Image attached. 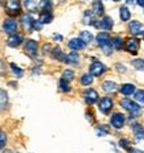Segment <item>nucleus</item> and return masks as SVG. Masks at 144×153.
Returning <instances> with one entry per match:
<instances>
[{
  "label": "nucleus",
  "mask_w": 144,
  "mask_h": 153,
  "mask_svg": "<svg viewBox=\"0 0 144 153\" xmlns=\"http://www.w3.org/2000/svg\"><path fill=\"white\" fill-rule=\"evenodd\" d=\"M11 70L13 71V74H15L16 76H19V78H20V76H23V74H24L23 70L19 68V66H16L15 63H11Z\"/></svg>",
  "instance_id": "nucleus-30"
},
{
  "label": "nucleus",
  "mask_w": 144,
  "mask_h": 153,
  "mask_svg": "<svg viewBox=\"0 0 144 153\" xmlns=\"http://www.w3.org/2000/svg\"><path fill=\"white\" fill-rule=\"evenodd\" d=\"M25 52L29 54L31 57H36L37 56V42L33 40H28L25 42Z\"/></svg>",
  "instance_id": "nucleus-9"
},
{
  "label": "nucleus",
  "mask_w": 144,
  "mask_h": 153,
  "mask_svg": "<svg viewBox=\"0 0 144 153\" xmlns=\"http://www.w3.org/2000/svg\"><path fill=\"white\" fill-rule=\"evenodd\" d=\"M33 23H34V20L31 17V15H25L21 17V25H23L24 29L27 32H31L33 29Z\"/></svg>",
  "instance_id": "nucleus-12"
},
{
  "label": "nucleus",
  "mask_w": 144,
  "mask_h": 153,
  "mask_svg": "<svg viewBox=\"0 0 144 153\" xmlns=\"http://www.w3.org/2000/svg\"><path fill=\"white\" fill-rule=\"evenodd\" d=\"M79 38H81L85 44H90L93 41V34H91V32L84 30V32H81V34H79Z\"/></svg>",
  "instance_id": "nucleus-23"
},
{
  "label": "nucleus",
  "mask_w": 144,
  "mask_h": 153,
  "mask_svg": "<svg viewBox=\"0 0 144 153\" xmlns=\"http://www.w3.org/2000/svg\"><path fill=\"white\" fill-rule=\"evenodd\" d=\"M135 99L139 103H144V90H139L135 92Z\"/></svg>",
  "instance_id": "nucleus-34"
},
{
  "label": "nucleus",
  "mask_w": 144,
  "mask_h": 153,
  "mask_svg": "<svg viewBox=\"0 0 144 153\" xmlns=\"http://www.w3.org/2000/svg\"><path fill=\"white\" fill-rule=\"evenodd\" d=\"M113 1H119V0H113Z\"/></svg>",
  "instance_id": "nucleus-45"
},
{
  "label": "nucleus",
  "mask_w": 144,
  "mask_h": 153,
  "mask_svg": "<svg viewBox=\"0 0 144 153\" xmlns=\"http://www.w3.org/2000/svg\"><path fill=\"white\" fill-rule=\"evenodd\" d=\"M5 11L9 16H17L21 12L20 0H7L5 3Z\"/></svg>",
  "instance_id": "nucleus-1"
},
{
  "label": "nucleus",
  "mask_w": 144,
  "mask_h": 153,
  "mask_svg": "<svg viewBox=\"0 0 144 153\" xmlns=\"http://www.w3.org/2000/svg\"><path fill=\"white\" fill-rule=\"evenodd\" d=\"M93 75L89 73V74H84L81 76V83L84 85V86H89V85H91L93 83Z\"/></svg>",
  "instance_id": "nucleus-27"
},
{
  "label": "nucleus",
  "mask_w": 144,
  "mask_h": 153,
  "mask_svg": "<svg viewBox=\"0 0 144 153\" xmlns=\"http://www.w3.org/2000/svg\"><path fill=\"white\" fill-rule=\"evenodd\" d=\"M4 74V65H3V62L0 61V75Z\"/></svg>",
  "instance_id": "nucleus-39"
},
{
  "label": "nucleus",
  "mask_w": 144,
  "mask_h": 153,
  "mask_svg": "<svg viewBox=\"0 0 144 153\" xmlns=\"http://www.w3.org/2000/svg\"><path fill=\"white\" fill-rule=\"evenodd\" d=\"M127 3L128 4H134V3H136V0H127Z\"/></svg>",
  "instance_id": "nucleus-43"
},
{
  "label": "nucleus",
  "mask_w": 144,
  "mask_h": 153,
  "mask_svg": "<svg viewBox=\"0 0 144 153\" xmlns=\"http://www.w3.org/2000/svg\"><path fill=\"white\" fill-rule=\"evenodd\" d=\"M5 143H7V135L4 132H0V151L5 146Z\"/></svg>",
  "instance_id": "nucleus-35"
},
{
  "label": "nucleus",
  "mask_w": 144,
  "mask_h": 153,
  "mask_svg": "<svg viewBox=\"0 0 144 153\" xmlns=\"http://www.w3.org/2000/svg\"><path fill=\"white\" fill-rule=\"evenodd\" d=\"M111 124L115 127L116 129L122 128V127L124 126V116L122 114H114L113 116H111Z\"/></svg>",
  "instance_id": "nucleus-10"
},
{
  "label": "nucleus",
  "mask_w": 144,
  "mask_h": 153,
  "mask_svg": "<svg viewBox=\"0 0 144 153\" xmlns=\"http://www.w3.org/2000/svg\"><path fill=\"white\" fill-rule=\"evenodd\" d=\"M95 13L94 12H91V11H86L85 12V16H84V23L85 24H91V25H94L95 23Z\"/></svg>",
  "instance_id": "nucleus-21"
},
{
  "label": "nucleus",
  "mask_w": 144,
  "mask_h": 153,
  "mask_svg": "<svg viewBox=\"0 0 144 153\" xmlns=\"http://www.w3.org/2000/svg\"><path fill=\"white\" fill-rule=\"evenodd\" d=\"M93 11H94V13L98 15V16L104 13V7L101 3V0H95V1L93 3Z\"/></svg>",
  "instance_id": "nucleus-19"
},
{
  "label": "nucleus",
  "mask_w": 144,
  "mask_h": 153,
  "mask_svg": "<svg viewBox=\"0 0 144 153\" xmlns=\"http://www.w3.org/2000/svg\"><path fill=\"white\" fill-rule=\"evenodd\" d=\"M62 61L66 62V63H69V65H77V63L79 62V56H78V53L72 52V53L66 54V56H63Z\"/></svg>",
  "instance_id": "nucleus-13"
},
{
  "label": "nucleus",
  "mask_w": 144,
  "mask_h": 153,
  "mask_svg": "<svg viewBox=\"0 0 144 153\" xmlns=\"http://www.w3.org/2000/svg\"><path fill=\"white\" fill-rule=\"evenodd\" d=\"M120 91H122L123 95H131L134 91H135V86H134L132 83H126V85L122 86Z\"/></svg>",
  "instance_id": "nucleus-22"
},
{
  "label": "nucleus",
  "mask_w": 144,
  "mask_h": 153,
  "mask_svg": "<svg viewBox=\"0 0 144 153\" xmlns=\"http://www.w3.org/2000/svg\"><path fill=\"white\" fill-rule=\"evenodd\" d=\"M8 106V94L4 90H0V111L5 110Z\"/></svg>",
  "instance_id": "nucleus-20"
},
{
  "label": "nucleus",
  "mask_w": 144,
  "mask_h": 153,
  "mask_svg": "<svg viewBox=\"0 0 144 153\" xmlns=\"http://www.w3.org/2000/svg\"><path fill=\"white\" fill-rule=\"evenodd\" d=\"M130 17H131V12L128 11V8L122 7L120 8V19H122V21H128Z\"/></svg>",
  "instance_id": "nucleus-26"
},
{
  "label": "nucleus",
  "mask_w": 144,
  "mask_h": 153,
  "mask_svg": "<svg viewBox=\"0 0 144 153\" xmlns=\"http://www.w3.org/2000/svg\"><path fill=\"white\" fill-rule=\"evenodd\" d=\"M8 46H11V48H17L19 45H20L21 42H23V37L20 36V34H11V37L8 38Z\"/></svg>",
  "instance_id": "nucleus-16"
},
{
  "label": "nucleus",
  "mask_w": 144,
  "mask_h": 153,
  "mask_svg": "<svg viewBox=\"0 0 144 153\" xmlns=\"http://www.w3.org/2000/svg\"><path fill=\"white\" fill-rule=\"evenodd\" d=\"M130 32L134 36H140V34L144 33V25L139 21H131L130 23Z\"/></svg>",
  "instance_id": "nucleus-7"
},
{
  "label": "nucleus",
  "mask_w": 144,
  "mask_h": 153,
  "mask_svg": "<svg viewBox=\"0 0 144 153\" xmlns=\"http://www.w3.org/2000/svg\"><path fill=\"white\" fill-rule=\"evenodd\" d=\"M99 110L102 111L103 114H108L111 111V108H113V100L110 99V98H102L101 100H99V104H98Z\"/></svg>",
  "instance_id": "nucleus-6"
},
{
  "label": "nucleus",
  "mask_w": 144,
  "mask_h": 153,
  "mask_svg": "<svg viewBox=\"0 0 144 153\" xmlns=\"http://www.w3.org/2000/svg\"><path fill=\"white\" fill-rule=\"evenodd\" d=\"M52 20H53V15L50 11H43L40 15V19H38V21L41 24H49Z\"/></svg>",
  "instance_id": "nucleus-17"
},
{
  "label": "nucleus",
  "mask_w": 144,
  "mask_h": 153,
  "mask_svg": "<svg viewBox=\"0 0 144 153\" xmlns=\"http://www.w3.org/2000/svg\"><path fill=\"white\" fill-rule=\"evenodd\" d=\"M97 42L98 45L102 48V49H104V52L107 54H110V46H111V38H110V34L108 33H104V32H102V33H99L97 36Z\"/></svg>",
  "instance_id": "nucleus-2"
},
{
  "label": "nucleus",
  "mask_w": 144,
  "mask_h": 153,
  "mask_svg": "<svg viewBox=\"0 0 144 153\" xmlns=\"http://www.w3.org/2000/svg\"><path fill=\"white\" fill-rule=\"evenodd\" d=\"M3 29L8 34H15L16 30H17V23H16V20H13V19H7V20H4V23H3Z\"/></svg>",
  "instance_id": "nucleus-5"
},
{
  "label": "nucleus",
  "mask_w": 144,
  "mask_h": 153,
  "mask_svg": "<svg viewBox=\"0 0 144 153\" xmlns=\"http://www.w3.org/2000/svg\"><path fill=\"white\" fill-rule=\"evenodd\" d=\"M130 153H143V151H140V149H132Z\"/></svg>",
  "instance_id": "nucleus-42"
},
{
  "label": "nucleus",
  "mask_w": 144,
  "mask_h": 153,
  "mask_svg": "<svg viewBox=\"0 0 144 153\" xmlns=\"http://www.w3.org/2000/svg\"><path fill=\"white\" fill-rule=\"evenodd\" d=\"M53 54V58H56V59H61V61H62L63 59V54H62V50H61V48H58V46H56L53 49V52H52Z\"/></svg>",
  "instance_id": "nucleus-28"
},
{
  "label": "nucleus",
  "mask_w": 144,
  "mask_h": 153,
  "mask_svg": "<svg viewBox=\"0 0 144 153\" xmlns=\"http://www.w3.org/2000/svg\"><path fill=\"white\" fill-rule=\"evenodd\" d=\"M136 3L140 5V7H144V0H136Z\"/></svg>",
  "instance_id": "nucleus-41"
},
{
  "label": "nucleus",
  "mask_w": 144,
  "mask_h": 153,
  "mask_svg": "<svg viewBox=\"0 0 144 153\" xmlns=\"http://www.w3.org/2000/svg\"><path fill=\"white\" fill-rule=\"evenodd\" d=\"M119 144H120V146H123V148H128V141H126V140H120V143H119Z\"/></svg>",
  "instance_id": "nucleus-38"
},
{
  "label": "nucleus",
  "mask_w": 144,
  "mask_h": 153,
  "mask_svg": "<svg viewBox=\"0 0 144 153\" xmlns=\"http://www.w3.org/2000/svg\"><path fill=\"white\" fill-rule=\"evenodd\" d=\"M84 98H85L86 103L91 106V104H94L98 100V92L95 90H93V88H89V90H86L84 92Z\"/></svg>",
  "instance_id": "nucleus-8"
},
{
  "label": "nucleus",
  "mask_w": 144,
  "mask_h": 153,
  "mask_svg": "<svg viewBox=\"0 0 144 153\" xmlns=\"http://www.w3.org/2000/svg\"><path fill=\"white\" fill-rule=\"evenodd\" d=\"M24 5L27 8H29V9H32L34 7V0H24Z\"/></svg>",
  "instance_id": "nucleus-37"
},
{
  "label": "nucleus",
  "mask_w": 144,
  "mask_h": 153,
  "mask_svg": "<svg viewBox=\"0 0 144 153\" xmlns=\"http://www.w3.org/2000/svg\"><path fill=\"white\" fill-rule=\"evenodd\" d=\"M73 78H74V73H73L72 70H65V71H63V74H62V79H65V81L70 82Z\"/></svg>",
  "instance_id": "nucleus-32"
},
{
  "label": "nucleus",
  "mask_w": 144,
  "mask_h": 153,
  "mask_svg": "<svg viewBox=\"0 0 144 153\" xmlns=\"http://www.w3.org/2000/svg\"><path fill=\"white\" fill-rule=\"evenodd\" d=\"M98 27H99V28H102V29H104V30H111V28L114 27L113 19L108 17V16H104V17L102 19L101 21H99Z\"/></svg>",
  "instance_id": "nucleus-14"
},
{
  "label": "nucleus",
  "mask_w": 144,
  "mask_h": 153,
  "mask_svg": "<svg viewBox=\"0 0 144 153\" xmlns=\"http://www.w3.org/2000/svg\"><path fill=\"white\" fill-rule=\"evenodd\" d=\"M53 38H54V40H58V41H61V40H62V36H60V34H54Z\"/></svg>",
  "instance_id": "nucleus-40"
},
{
  "label": "nucleus",
  "mask_w": 144,
  "mask_h": 153,
  "mask_svg": "<svg viewBox=\"0 0 144 153\" xmlns=\"http://www.w3.org/2000/svg\"><path fill=\"white\" fill-rule=\"evenodd\" d=\"M3 153H12V152H11V151H8V149H7V151H4Z\"/></svg>",
  "instance_id": "nucleus-44"
},
{
  "label": "nucleus",
  "mask_w": 144,
  "mask_h": 153,
  "mask_svg": "<svg viewBox=\"0 0 144 153\" xmlns=\"http://www.w3.org/2000/svg\"><path fill=\"white\" fill-rule=\"evenodd\" d=\"M104 71H106V66H104L102 62L95 61V62L91 63V66H90V74H91V75H94V76H101Z\"/></svg>",
  "instance_id": "nucleus-4"
},
{
  "label": "nucleus",
  "mask_w": 144,
  "mask_h": 153,
  "mask_svg": "<svg viewBox=\"0 0 144 153\" xmlns=\"http://www.w3.org/2000/svg\"><path fill=\"white\" fill-rule=\"evenodd\" d=\"M38 8H40L41 11H50V9H52V1H50V0H41V1L38 3Z\"/></svg>",
  "instance_id": "nucleus-24"
},
{
  "label": "nucleus",
  "mask_w": 144,
  "mask_h": 153,
  "mask_svg": "<svg viewBox=\"0 0 144 153\" xmlns=\"http://www.w3.org/2000/svg\"><path fill=\"white\" fill-rule=\"evenodd\" d=\"M120 106L123 108H126L127 111H130L131 114H132V116H136V115L140 114V111H142V108H140V106H137V104L135 103V102H132L131 99H122L120 100Z\"/></svg>",
  "instance_id": "nucleus-3"
},
{
  "label": "nucleus",
  "mask_w": 144,
  "mask_h": 153,
  "mask_svg": "<svg viewBox=\"0 0 144 153\" xmlns=\"http://www.w3.org/2000/svg\"><path fill=\"white\" fill-rule=\"evenodd\" d=\"M60 88H61V90H62L63 92H69V91H70L69 82H68V81H65V79H62V78H61V81H60Z\"/></svg>",
  "instance_id": "nucleus-31"
},
{
  "label": "nucleus",
  "mask_w": 144,
  "mask_h": 153,
  "mask_svg": "<svg viewBox=\"0 0 144 153\" xmlns=\"http://www.w3.org/2000/svg\"><path fill=\"white\" fill-rule=\"evenodd\" d=\"M103 90L106 92H114V91H116V85L111 81H106L103 83Z\"/></svg>",
  "instance_id": "nucleus-25"
},
{
  "label": "nucleus",
  "mask_w": 144,
  "mask_h": 153,
  "mask_svg": "<svg viewBox=\"0 0 144 153\" xmlns=\"http://www.w3.org/2000/svg\"><path fill=\"white\" fill-rule=\"evenodd\" d=\"M111 45H113L114 49H116V50L122 49V38L120 37H114L113 40H111Z\"/></svg>",
  "instance_id": "nucleus-29"
},
{
  "label": "nucleus",
  "mask_w": 144,
  "mask_h": 153,
  "mask_svg": "<svg viewBox=\"0 0 144 153\" xmlns=\"http://www.w3.org/2000/svg\"><path fill=\"white\" fill-rule=\"evenodd\" d=\"M85 45L86 44L81 40V38H73V40H70V42H69V48L72 50H82L85 48Z\"/></svg>",
  "instance_id": "nucleus-15"
},
{
  "label": "nucleus",
  "mask_w": 144,
  "mask_h": 153,
  "mask_svg": "<svg viewBox=\"0 0 144 153\" xmlns=\"http://www.w3.org/2000/svg\"><path fill=\"white\" fill-rule=\"evenodd\" d=\"M139 41L135 40V38H130V40H127V42H126V49L128 50L130 53H132V54H136L137 53V50H139Z\"/></svg>",
  "instance_id": "nucleus-11"
},
{
  "label": "nucleus",
  "mask_w": 144,
  "mask_h": 153,
  "mask_svg": "<svg viewBox=\"0 0 144 153\" xmlns=\"http://www.w3.org/2000/svg\"><path fill=\"white\" fill-rule=\"evenodd\" d=\"M132 131H134V135H135L137 141H140V140L144 139V129H143V127L140 126V124H134Z\"/></svg>",
  "instance_id": "nucleus-18"
},
{
  "label": "nucleus",
  "mask_w": 144,
  "mask_h": 153,
  "mask_svg": "<svg viewBox=\"0 0 144 153\" xmlns=\"http://www.w3.org/2000/svg\"><path fill=\"white\" fill-rule=\"evenodd\" d=\"M97 133H98V135H101V136H103V135H106V133H108L107 126H101V127H98V128H97Z\"/></svg>",
  "instance_id": "nucleus-36"
},
{
  "label": "nucleus",
  "mask_w": 144,
  "mask_h": 153,
  "mask_svg": "<svg viewBox=\"0 0 144 153\" xmlns=\"http://www.w3.org/2000/svg\"><path fill=\"white\" fill-rule=\"evenodd\" d=\"M134 68H136L137 70H144V59H135L132 62Z\"/></svg>",
  "instance_id": "nucleus-33"
}]
</instances>
